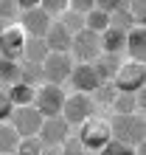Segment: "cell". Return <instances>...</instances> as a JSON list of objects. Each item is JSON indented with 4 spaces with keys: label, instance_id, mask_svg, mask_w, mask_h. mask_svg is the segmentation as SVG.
<instances>
[{
    "label": "cell",
    "instance_id": "33",
    "mask_svg": "<svg viewBox=\"0 0 146 155\" xmlns=\"http://www.w3.org/2000/svg\"><path fill=\"white\" fill-rule=\"evenodd\" d=\"M70 8L87 17L90 12H96V0H70Z\"/></svg>",
    "mask_w": 146,
    "mask_h": 155
},
{
    "label": "cell",
    "instance_id": "39",
    "mask_svg": "<svg viewBox=\"0 0 146 155\" xmlns=\"http://www.w3.org/2000/svg\"><path fill=\"white\" fill-rule=\"evenodd\" d=\"M0 59H3V54H0Z\"/></svg>",
    "mask_w": 146,
    "mask_h": 155
},
{
    "label": "cell",
    "instance_id": "9",
    "mask_svg": "<svg viewBox=\"0 0 146 155\" xmlns=\"http://www.w3.org/2000/svg\"><path fill=\"white\" fill-rule=\"evenodd\" d=\"M25 42H28V34L17 25H8V31L0 37V54L3 59H11V62H23L25 57Z\"/></svg>",
    "mask_w": 146,
    "mask_h": 155
},
{
    "label": "cell",
    "instance_id": "31",
    "mask_svg": "<svg viewBox=\"0 0 146 155\" xmlns=\"http://www.w3.org/2000/svg\"><path fill=\"white\" fill-rule=\"evenodd\" d=\"M96 155H135V150L132 147H126V144H121V141H110L107 147L101 150V152H96Z\"/></svg>",
    "mask_w": 146,
    "mask_h": 155
},
{
    "label": "cell",
    "instance_id": "3",
    "mask_svg": "<svg viewBox=\"0 0 146 155\" xmlns=\"http://www.w3.org/2000/svg\"><path fill=\"white\" fill-rule=\"evenodd\" d=\"M70 54H73V59H76L79 65H93V62L101 57V34L84 28L81 34H76V37H73Z\"/></svg>",
    "mask_w": 146,
    "mask_h": 155
},
{
    "label": "cell",
    "instance_id": "11",
    "mask_svg": "<svg viewBox=\"0 0 146 155\" xmlns=\"http://www.w3.org/2000/svg\"><path fill=\"white\" fill-rule=\"evenodd\" d=\"M70 135H73L70 133V124L62 116H56V118H45V124H42V130H40V141L45 144V147H62Z\"/></svg>",
    "mask_w": 146,
    "mask_h": 155
},
{
    "label": "cell",
    "instance_id": "34",
    "mask_svg": "<svg viewBox=\"0 0 146 155\" xmlns=\"http://www.w3.org/2000/svg\"><path fill=\"white\" fill-rule=\"evenodd\" d=\"M129 12H132L135 20H138V25H143L146 23V0H135V3H129Z\"/></svg>",
    "mask_w": 146,
    "mask_h": 155
},
{
    "label": "cell",
    "instance_id": "12",
    "mask_svg": "<svg viewBox=\"0 0 146 155\" xmlns=\"http://www.w3.org/2000/svg\"><path fill=\"white\" fill-rule=\"evenodd\" d=\"M70 85L76 87V93H84V96H93L98 85H101V79H98L96 68L93 65H76L70 74Z\"/></svg>",
    "mask_w": 146,
    "mask_h": 155
},
{
    "label": "cell",
    "instance_id": "19",
    "mask_svg": "<svg viewBox=\"0 0 146 155\" xmlns=\"http://www.w3.org/2000/svg\"><path fill=\"white\" fill-rule=\"evenodd\" d=\"M51 57V48L45 40H28L25 42V62H34V65H45V59Z\"/></svg>",
    "mask_w": 146,
    "mask_h": 155
},
{
    "label": "cell",
    "instance_id": "18",
    "mask_svg": "<svg viewBox=\"0 0 146 155\" xmlns=\"http://www.w3.org/2000/svg\"><path fill=\"white\" fill-rule=\"evenodd\" d=\"M110 28H115V31H124V34H129L132 28H138V20L132 17L129 12V3H121V8L110 17Z\"/></svg>",
    "mask_w": 146,
    "mask_h": 155
},
{
    "label": "cell",
    "instance_id": "38",
    "mask_svg": "<svg viewBox=\"0 0 146 155\" xmlns=\"http://www.w3.org/2000/svg\"><path fill=\"white\" fill-rule=\"evenodd\" d=\"M135 155H146V141L141 144V147H135Z\"/></svg>",
    "mask_w": 146,
    "mask_h": 155
},
{
    "label": "cell",
    "instance_id": "16",
    "mask_svg": "<svg viewBox=\"0 0 146 155\" xmlns=\"http://www.w3.org/2000/svg\"><path fill=\"white\" fill-rule=\"evenodd\" d=\"M20 85H28V87H36L40 90L45 85V71L42 65H34V62H20Z\"/></svg>",
    "mask_w": 146,
    "mask_h": 155
},
{
    "label": "cell",
    "instance_id": "23",
    "mask_svg": "<svg viewBox=\"0 0 146 155\" xmlns=\"http://www.w3.org/2000/svg\"><path fill=\"white\" fill-rule=\"evenodd\" d=\"M59 23L65 25V28L73 34V37H76V34H81V31L87 28V17H84V14H79V12H73V8H68V12L59 17Z\"/></svg>",
    "mask_w": 146,
    "mask_h": 155
},
{
    "label": "cell",
    "instance_id": "2",
    "mask_svg": "<svg viewBox=\"0 0 146 155\" xmlns=\"http://www.w3.org/2000/svg\"><path fill=\"white\" fill-rule=\"evenodd\" d=\"M79 141L81 147H84V152H101L110 141H113V130H110V124L101 121V118H90V121H84L79 127Z\"/></svg>",
    "mask_w": 146,
    "mask_h": 155
},
{
    "label": "cell",
    "instance_id": "32",
    "mask_svg": "<svg viewBox=\"0 0 146 155\" xmlns=\"http://www.w3.org/2000/svg\"><path fill=\"white\" fill-rule=\"evenodd\" d=\"M62 152H65V155H81V152H84V147H81V141H79V135H70V138L62 144Z\"/></svg>",
    "mask_w": 146,
    "mask_h": 155
},
{
    "label": "cell",
    "instance_id": "14",
    "mask_svg": "<svg viewBox=\"0 0 146 155\" xmlns=\"http://www.w3.org/2000/svg\"><path fill=\"white\" fill-rule=\"evenodd\" d=\"M126 51H129V59L132 62H141L146 65V28L138 25L126 34Z\"/></svg>",
    "mask_w": 146,
    "mask_h": 155
},
{
    "label": "cell",
    "instance_id": "17",
    "mask_svg": "<svg viewBox=\"0 0 146 155\" xmlns=\"http://www.w3.org/2000/svg\"><path fill=\"white\" fill-rule=\"evenodd\" d=\"M126 48V34L124 31H115V28H107L101 34V54H113V57H121V51Z\"/></svg>",
    "mask_w": 146,
    "mask_h": 155
},
{
    "label": "cell",
    "instance_id": "15",
    "mask_svg": "<svg viewBox=\"0 0 146 155\" xmlns=\"http://www.w3.org/2000/svg\"><path fill=\"white\" fill-rule=\"evenodd\" d=\"M121 57H113V54H101L96 62H93V68H96V74L101 82H115L118 76V71H121Z\"/></svg>",
    "mask_w": 146,
    "mask_h": 155
},
{
    "label": "cell",
    "instance_id": "37",
    "mask_svg": "<svg viewBox=\"0 0 146 155\" xmlns=\"http://www.w3.org/2000/svg\"><path fill=\"white\" fill-rule=\"evenodd\" d=\"M8 25H14V23H6V20H3V17H0V37H3V34L8 31Z\"/></svg>",
    "mask_w": 146,
    "mask_h": 155
},
{
    "label": "cell",
    "instance_id": "1",
    "mask_svg": "<svg viewBox=\"0 0 146 155\" xmlns=\"http://www.w3.org/2000/svg\"><path fill=\"white\" fill-rule=\"evenodd\" d=\"M110 130H113V138L126 144V147H141L146 141V118L132 113V116H115L110 121Z\"/></svg>",
    "mask_w": 146,
    "mask_h": 155
},
{
    "label": "cell",
    "instance_id": "21",
    "mask_svg": "<svg viewBox=\"0 0 146 155\" xmlns=\"http://www.w3.org/2000/svg\"><path fill=\"white\" fill-rule=\"evenodd\" d=\"M8 93H11L14 107H28L36 102V87H28V85H14L8 87Z\"/></svg>",
    "mask_w": 146,
    "mask_h": 155
},
{
    "label": "cell",
    "instance_id": "7",
    "mask_svg": "<svg viewBox=\"0 0 146 155\" xmlns=\"http://www.w3.org/2000/svg\"><path fill=\"white\" fill-rule=\"evenodd\" d=\"M73 68H76V59L70 57V54H51L48 59H45V85H62V82H68Z\"/></svg>",
    "mask_w": 146,
    "mask_h": 155
},
{
    "label": "cell",
    "instance_id": "26",
    "mask_svg": "<svg viewBox=\"0 0 146 155\" xmlns=\"http://www.w3.org/2000/svg\"><path fill=\"white\" fill-rule=\"evenodd\" d=\"M115 96H118V87H115V82H101V85H98V90L93 93V102L113 104V102H115Z\"/></svg>",
    "mask_w": 146,
    "mask_h": 155
},
{
    "label": "cell",
    "instance_id": "24",
    "mask_svg": "<svg viewBox=\"0 0 146 155\" xmlns=\"http://www.w3.org/2000/svg\"><path fill=\"white\" fill-rule=\"evenodd\" d=\"M0 82L8 87L20 85V62H11V59H0Z\"/></svg>",
    "mask_w": 146,
    "mask_h": 155
},
{
    "label": "cell",
    "instance_id": "10",
    "mask_svg": "<svg viewBox=\"0 0 146 155\" xmlns=\"http://www.w3.org/2000/svg\"><path fill=\"white\" fill-rule=\"evenodd\" d=\"M51 25H53V20L42 12V8H34V12L20 14V28L28 34V40H45V34L51 31Z\"/></svg>",
    "mask_w": 146,
    "mask_h": 155
},
{
    "label": "cell",
    "instance_id": "8",
    "mask_svg": "<svg viewBox=\"0 0 146 155\" xmlns=\"http://www.w3.org/2000/svg\"><path fill=\"white\" fill-rule=\"evenodd\" d=\"M115 87L121 90V93H138L141 87H146V65L141 62H124L121 71H118L115 76Z\"/></svg>",
    "mask_w": 146,
    "mask_h": 155
},
{
    "label": "cell",
    "instance_id": "40",
    "mask_svg": "<svg viewBox=\"0 0 146 155\" xmlns=\"http://www.w3.org/2000/svg\"><path fill=\"white\" fill-rule=\"evenodd\" d=\"M143 28H146V23H143Z\"/></svg>",
    "mask_w": 146,
    "mask_h": 155
},
{
    "label": "cell",
    "instance_id": "22",
    "mask_svg": "<svg viewBox=\"0 0 146 155\" xmlns=\"http://www.w3.org/2000/svg\"><path fill=\"white\" fill-rule=\"evenodd\" d=\"M113 110H115V116H132L135 110H138V96L135 93H121V90H118V96L113 102Z\"/></svg>",
    "mask_w": 146,
    "mask_h": 155
},
{
    "label": "cell",
    "instance_id": "6",
    "mask_svg": "<svg viewBox=\"0 0 146 155\" xmlns=\"http://www.w3.org/2000/svg\"><path fill=\"white\" fill-rule=\"evenodd\" d=\"M42 124H45V116L36 110V104L17 107L14 116H11V127L20 133V138H34V135H40Z\"/></svg>",
    "mask_w": 146,
    "mask_h": 155
},
{
    "label": "cell",
    "instance_id": "20",
    "mask_svg": "<svg viewBox=\"0 0 146 155\" xmlns=\"http://www.w3.org/2000/svg\"><path fill=\"white\" fill-rule=\"evenodd\" d=\"M20 133L11 127V121H6V124H0V152L3 155H11L17 152V147H20Z\"/></svg>",
    "mask_w": 146,
    "mask_h": 155
},
{
    "label": "cell",
    "instance_id": "36",
    "mask_svg": "<svg viewBox=\"0 0 146 155\" xmlns=\"http://www.w3.org/2000/svg\"><path fill=\"white\" fill-rule=\"evenodd\" d=\"M42 155H65V152H62V147H45Z\"/></svg>",
    "mask_w": 146,
    "mask_h": 155
},
{
    "label": "cell",
    "instance_id": "13",
    "mask_svg": "<svg viewBox=\"0 0 146 155\" xmlns=\"http://www.w3.org/2000/svg\"><path fill=\"white\" fill-rule=\"evenodd\" d=\"M45 42H48L51 54H70V48H73V34L56 20V23L51 25V31L45 34Z\"/></svg>",
    "mask_w": 146,
    "mask_h": 155
},
{
    "label": "cell",
    "instance_id": "29",
    "mask_svg": "<svg viewBox=\"0 0 146 155\" xmlns=\"http://www.w3.org/2000/svg\"><path fill=\"white\" fill-rule=\"evenodd\" d=\"M42 150H45V144L40 141V135H34V138H23L14 155H42Z\"/></svg>",
    "mask_w": 146,
    "mask_h": 155
},
{
    "label": "cell",
    "instance_id": "5",
    "mask_svg": "<svg viewBox=\"0 0 146 155\" xmlns=\"http://www.w3.org/2000/svg\"><path fill=\"white\" fill-rule=\"evenodd\" d=\"M65 102H68V96H65V90L59 85H42L36 90V102L34 104H36V110L45 118H56L65 110Z\"/></svg>",
    "mask_w": 146,
    "mask_h": 155
},
{
    "label": "cell",
    "instance_id": "4",
    "mask_svg": "<svg viewBox=\"0 0 146 155\" xmlns=\"http://www.w3.org/2000/svg\"><path fill=\"white\" fill-rule=\"evenodd\" d=\"M96 113V102L93 96H84V93H73L68 96L65 102V110H62V118L70 124V127H81L84 121H90Z\"/></svg>",
    "mask_w": 146,
    "mask_h": 155
},
{
    "label": "cell",
    "instance_id": "35",
    "mask_svg": "<svg viewBox=\"0 0 146 155\" xmlns=\"http://www.w3.org/2000/svg\"><path fill=\"white\" fill-rule=\"evenodd\" d=\"M135 96H138V110H146V87H141Z\"/></svg>",
    "mask_w": 146,
    "mask_h": 155
},
{
    "label": "cell",
    "instance_id": "27",
    "mask_svg": "<svg viewBox=\"0 0 146 155\" xmlns=\"http://www.w3.org/2000/svg\"><path fill=\"white\" fill-rule=\"evenodd\" d=\"M14 102H11V93H8V87H0V124H6V121H11V116H14Z\"/></svg>",
    "mask_w": 146,
    "mask_h": 155
},
{
    "label": "cell",
    "instance_id": "30",
    "mask_svg": "<svg viewBox=\"0 0 146 155\" xmlns=\"http://www.w3.org/2000/svg\"><path fill=\"white\" fill-rule=\"evenodd\" d=\"M20 3L17 0H0V17H3L6 23H11V20H20Z\"/></svg>",
    "mask_w": 146,
    "mask_h": 155
},
{
    "label": "cell",
    "instance_id": "25",
    "mask_svg": "<svg viewBox=\"0 0 146 155\" xmlns=\"http://www.w3.org/2000/svg\"><path fill=\"white\" fill-rule=\"evenodd\" d=\"M40 8H42V12L48 14V17H51L53 23H56L59 17L65 14L68 8H70V3H65V0H42V3H40Z\"/></svg>",
    "mask_w": 146,
    "mask_h": 155
},
{
    "label": "cell",
    "instance_id": "28",
    "mask_svg": "<svg viewBox=\"0 0 146 155\" xmlns=\"http://www.w3.org/2000/svg\"><path fill=\"white\" fill-rule=\"evenodd\" d=\"M87 28L96 31V34H104V31L110 28V17H107L104 12H98V8H96V12L87 14Z\"/></svg>",
    "mask_w": 146,
    "mask_h": 155
}]
</instances>
